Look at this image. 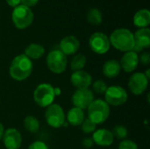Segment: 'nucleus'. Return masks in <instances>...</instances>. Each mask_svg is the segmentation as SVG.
Segmentation results:
<instances>
[{
  "label": "nucleus",
  "mask_w": 150,
  "mask_h": 149,
  "mask_svg": "<svg viewBox=\"0 0 150 149\" xmlns=\"http://www.w3.org/2000/svg\"><path fill=\"white\" fill-rule=\"evenodd\" d=\"M33 68V64L32 60L24 54H21L12 59L9 67V74L13 80L22 82L32 75Z\"/></svg>",
  "instance_id": "f257e3e1"
},
{
  "label": "nucleus",
  "mask_w": 150,
  "mask_h": 149,
  "mask_svg": "<svg viewBox=\"0 0 150 149\" xmlns=\"http://www.w3.org/2000/svg\"><path fill=\"white\" fill-rule=\"evenodd\" d=\"M110 44L120 52L132 51L134 47V33L127 28L115 29L109 37Z\"/></svg>",
  "instance_id": "f03ea898"
},
{
  "label": "nucleus",
  "mask_w": 150,
  "mask_h": 149,
  "mask_svg": "<svg viewBox=\"0 0 150 149\" xmlns=\"http://www.w3.org/2000/svg\"><path fill=\"white\" fill-rule=\"evenodd\" d=\"M88 119L97 126L105 123L110 116V105L104 99H94L87 108Z\"/></svg>",
  "instance_id": "7ed1b4c3"
},
{
  "label": "nucleus",
  "mask_w": 150,
  "mask_h": 149,
  "mask_svg": "<svg viewBox=\"0 0 150 149\" xmlns=\"http://www.w3.org/2000/svg\"><path fill=\"white\" fill-rule=\"evenodd\" d=\"M54 97V87L47 83H40L33 91V100L35 104L41 108H47L52 105Z\"/></svg>",
  "instance_id": "20e7f679"
},
{
  "label": "nucleus",
  "mask_w": 150,
  "mask_h": 149,
  "mask_svg": "<svg viewBox=\"0 0 150 149\" xmlns=\"http://www.w3.org/2000/svg\"><path fill=\"white\" fill-rule=\"evenodd\" d=\"M34 15L31 8L26 7L23 4H19L13 8L11 13V19L16 28L24 30L29 27L33 21Z\"/></svg>",
  "instance_id": "39448f33"
},
{
  "label": "nucleus",
  "mask_w": 150,
  "mask_h": 149,
  "mask_svg": "<svg viewBox=\"0 0 150 149\" xmlns=\"http://www.w3.org/2000/svg\"><path fill=\"white\" fill-rule=\"evenodd\" d=\"M46 62L47 68L56 75L62 74L68 66L67 56L60 49H54L50 51L47 55Z\"/></svg>",
  "instance_id": "423d86ee"
},
{
  "label": "nucleus",
  "mask_w": 150,
  "mask_h": 149,
  "mask_svg": "<svg viewBox=\"0 0 150 149\" xmlns=\"http://www.w3.org/2000/svg\"><path fill=\"white\" fill-rule=\"evenodd\" d=\"M45 119L49 126L57 129L65 126L66 115L60 105L53 103L46 108Z\"/></svg>",
  "instance_id": "0eeeda50"
},
{
  "label": "nucleus",
  "mask_w": 150,
  "mask_h": 149,
  "mask_svg": "<svg viewBox=\"0 0 150 149\" xmlns=\"http://www.w3.org/2000/svg\"><path fill=\"white\" fill-rule=\"evenodd\" d=\"M105 101L112 106H120L123 105L128 97L127 91L120 85H112L107 88L105 92Z\"/></svg>",
  "instance_id": "6e6552de"
},
{
  "label": "nucleus",
  "mask_w": 150,
  "mask_h": 149,
  "mask_svg": "<svg viewBox=\"0 0 150 149\" xmlns=\"http://www.w3.org/2000/svg\"><path fill=\"white\" fill-rule=\"evenodd\" d=\"M89 46L91 51L97 54H105L111 47L109 37L102 32H96L91 35Z\"/></svg>",
  "instance_id": "1a4fd4ad"
},
{
  "label": "nucleus",
  "mask_w": 150,
  "mask_h": 149,
  "mask_svg": "<svg viewBox=\"0 0 150 149\" xmlns=\"http://www.w3.org/2000/svg\"><path fill=\"white\" fill-rule=\"evenodd\" d=\"M149 80L147 76L142 72L134 73L128 81V89L130 92L135 96H140L143 94L149 86Z\"/></svg>",
  "instance_id": "9d476101"
},
{
  "label": "nucleus",
  "mask_w": 150,
  "mask_h": 149,
  "mask_svg": "<svg viewBox=\"0 0 150 149\" xmlns=\"http://www.w3.org/2000/svg\"><path fill=\"white\" fill-rule=\"evenodd\" d=\"M94 100V93L91 89L76 90L71 97L72 104L75 107L86 110Z\"/></svg>",
  "instance_id": "9b49d317"
},
{
  "label": "nucleus",
  "mask_w": 150,
  "mask_h": 149,
  "mask_svg": "<svg viewBox=\"0 0 150 149\" xmlns=\"http://www.w3.org/2000/svg\"><path fill=\"white\" fill-rule=\"evenodd\" d=\"M3 142L6 149H19L22 145V135L18 130L11 127L4 131Z\"/></svg>",
  "instance_id": "f8f14e48"
},
{
  "label": "nucleus",
  "mask_w": 150,
  "mask_h": 149,
  "mask_svg": "<svg viewBox=\"0 0 150 149\" xmlns=\"http://www.w3.org/2000/svg\"><path fill=\"white\" fill-rule=\"evenodd\" d=\"M92 82V76L91 74L83 69L74 71L70 76V83L75 88H76V90L90 89Z\"/></svg>",
  "instance_id": "ddd939ff"
},
{
  "label": "nucleus",
  "mask_w": 150,
  "mask_h": 149,
  "mask_svg": "<svg viewBox=\"0 0 150 149\" xmlns=\"http://www.w3.org/2000/svg\"><path fill=\"white\" fill-rule=\"evenodd\" d=\"M120 68L126 73H133L139 65V55L134 51L126 52L120 61Z\"/></svg>",
  "instance_id": "4468645a"
},
{
  "label": "nucleus",
  "mask_w": 150,
  "mask_h": 149,
  "mask_svg": "<svg viewBox=\"0 0 150 149\" xmlns=\"http://www.w3.org/2000/svg\"><path fill=\"white\" fill-rule=\"evenodd\" d=\"M60 50L66 55L75 54L80 48V41L74 35H68L62 39L60 42Z\"/></svg>",
  "instance_id": "2eb2a0df"
},
{
  "label": "nucleus",
  "mask_w": 150,
  "mask_h": 149,
  "mask_svg": "<svg viewBox=\"0 0 150 149\" xmlns=\"http://www.w3.org/2000/svg\"><path fill=\"white\" fill-rule=\"evenodd\" d=\"M91 139L94 144L99 147H109L114 141V137L112 133V131L105 128L96 130L92 133Z\"/></svg>",
  "instance_id": "dca6fc26"
},
{
  "label": "nucleus",
  "mask_w": 150,
  "mask_h": 149,
  "mask_svg": "<svg viewBox=\"0 0 150 149\" xmlns=\"http://www.w3.org/2000/svg\"><path fill=\"white\" fill-rule=\"evenodd\" d=\"M121 71L120 64V61L114 59H111L106 61L102 68V72L103 75L110 79L117 77Z\"/></svg>",
  "instance_id": "f3484780"
},
{
  "label": "nucleus",
  "mask_w": 150,
  "mask_h": 149,
  "mask_svg": "<svg viewBox=\"0 0 150 149\" xmlns=\"http://www.w3.org/2000/svg\"><path fill=\"white\" fill-rule=\"evenodd\" d=\"M85 119L84 112L83 110L77 108V107H72L67 113V122L72 126H79L83 123V121Z\"/></svg>",
  "instance_id": "a211bd4d"
},
{
  "label": "nucleus",
  "mask_w": 150,
  "mask_h": 149,
  "mask_svg": "<svg viewBox=\"0 0 150 149\" xmlns=\"http://www.w3.org/2000/svg\"><path fill=\"white\" fill-rule=\"evenodd\" d=\"M134 42L142 49L149 48L150 47V30L149 27L139 28L134 33Z\"/></svg>",
  "instance_id": "6ab92c4d"
},
{
  "label": "nucleus",
  "mask_w": 150,
  "mask_h": 149,
  "mask_svg": "<svg viewBox=\"0 0 150 149\" xmlns=\"http://www.w3.org/2000/svg\"><path fill=\"white\" fill-rule=\"evenodd\" d=\"M134 25L139 28H146L150 24V11L149 9H141L135 12L133 18Z\"/></svg>",
  "instance_id": "aec40b11"
},
{
  "label": "nucleus",
  "mask_w": 150,
  "mask_h": 149,
  "mask_svg": "<svg viewBox=\"0 0 150 149\" xmlns=\"http://www.w3.org/2000/svg\"><path fill=\"white\" fill-rule=\"evenodd\" d=\"M24 54L30 60H38L45 54V47L39 43H31L25 47Z\"/></svg>",
  "instance_id": "412c9836"
},
{
  "label": "nucleus",
  "mask_w": 150,
  "mask_h": 149,
  "mask_svg": "<svg viewBox=\"0 0 150 149\" xmlns=\"http://www.w3.org/2000/svg\"><path fill=\"white\" fill-rule=\"evenodd\" d=\"M25 129L31 133H36L40 130V121L37 118L32 115L26 116L23 120Z\"/></svg>",
  "instance_id": "4be33fe9"
},
{
  "label": "nucleus",
  "mask_w": 150,
  "mask_h": 149,
  "mask_svg": "<svg viewBox=\"0 0 150 149\" xmlns=\"http://www.w3.org/2000/svg\"><path fill=\"white\" fill-rule=\"evenodd\" d=\"M86 62H87V58L84 54H76L70 61V64H69L70 69L73 72L78 71V70H83L86 65Z\"/></svg>",
  "instance_id": "5701e85b"
},
{
  "label": "nucleus",
  "mask_w": 150,
  "mask_h": 149,
  "mask_svg": "<svg viewBox=\"0 0 150 149\" xmlns=\"http://www.w3.org/2000/svg\"><path fill=\"white\" fill-rule=\"evenodd\" d=\"M86 18L90 24H91L93 25H98L103 21V15H102V12L98 9L91 8L87 12Z\"/></svg>",
  "instance_id": "b1692460"
},
{
  "label": "nucleus",
  "mask_w": 150,
  "mask_h": 149,
  "mask_svg": "<svg viewBox=\"0 0 150 149\" xmlns=\"http://www.w3.org/2000/svg\"><path fill=\"white\" fill-rule=\"evenodd\" d=\"M112 133L114 138H116L120 141H123V140H126V138L127 137L128 130L123 125H117L112 128Z\"/></svg>",
  "instance_id": "393cba45"
},
{
  "label": "nucleus",
  "mask_w": 150,
  "mask_h": 149,
  "mask_svg": "<svg viewBox=\"0 0 150 149\" xmlns=\"http://www.w3.org/2000/svg\"><path fill=\"white\" fill-rule=\"evenodd\" d=\"M91 87H92V91H94L97 94H105V92L106 91L108 86L106 84V83L102 80V79H98L95 82H92L91 83Z\"/></svg>",
  "instance_id": "a878e982"
},
{
  "label": "nucleus",
  "mask_w": 150,
  "mask_h": 149,
  "mask_svg": "<svg viewBox=\"0 0 150 149\" xmlns=\"http://www.w3.org/2000/svg\"><path fill=\"white\" fill-rule=\"evenodd\" d=\"M81 129L86 134L93 133L97 130V125L87 118V119H84V120L81 124Z\"/></svg>",
  "instance_id": "bb28decb"
},
{
  "label": "nucleus",
  "mask_w": 150,
  "mask_h": 149,
  "mask_svg": "<svg viewBox=\"0 0 150 149\" xmlns=\"http://www.w3.org/2000/svg\"><path fill=\"white\" fill-rule=\"evenodd\" d=\"M118 149H139L138 145L132 140H123L120 141Z\"/></svg>",
  "instance_id": "cd10ccee"
},
{
  "label": "nucleus",
  "mask_w": 150,
  "mask_h": 149,
  "mask_svg": "<svg viewBox=\"0 0 150 149\" xmlns=\"http://www.w3.org/2000/svg\"><path fill=\"white\" fill-rule=\"evenodd\" d=\"M28 149H49L47 145L41 141H35L31 143L28 147Z\"/></svg>",
  "instance_id": "c85d7f7f"
},
{
  "label": "nucleus",
  "mask_w": 150,
  "mask_h": 149,
  "mask_svg": "<svg viewBox=\"0 0 150 149\" xmlns=\"http://www.w3.org/2000/svg\"><path fill=\"white\" fill-rule=\"evenodd\" d=\"M139 63L144 66H149L150 64V54L149 52H144L139 56Z\"/></svg>",
  "instance_id": "c756f323"
},
{
  "label": "nucleus",
  "mask_w": 150,
  "mask_h": 149,
  "mask_svg": "<svg viewBox=\"0 0 150 149\" xmlns=\"http://www.w3.org/2000/svg\"><path fill=\"white\" fill-rule=\"evenodd\" d=\"M82 144H83V147L84 148L91 149L93 147L94 142H93V141H92L91 138H89V137H88V138H85V139L83 140Z\"/></svg>",
  "instance_id": "7c9ffc66"
},
{
  "label": "nucleus",
  "mask_w": 150,
  "mask_h": 149,
  "mask_svg": "<svg viewBox=\"0 0 150 149\" xmlns=\"http://www.w3.org/2000/svg\"><path fill=\"white\" fill-rule=\"evenodd\" d=\"M39 0H20V4H23L26 7H33L38 4Z\"/></svg>",
  "instance_id": "2f4dec72"
},
{
  "label": "nucleus",
  "mask_w": 150,
  "mask_h": 149,
  "mask_svg": "<svg viewBox=\"0 0 150 149\" xmlns=\"http://www.w3.org/2000/svg\"><path fill=\"white\" fill-rule=\"evenodd\" d=\"M5 1H6L7 4L12 8H15L20 4V0H5Z\"/></svg>",
  "instance_id": "473e14b6"
},
{
  "label": "nucleus",
  "mask_w": 150,
  "mask_h": 149,
  "mask_svg": "<svg viewBox=\"0 0 150 149\" xmlns=\"http://www.w3.org/2000/svg\"><path fill=\"white\" fill-rule=\"evenodd\" d=\"M4 133V125L0 122V141H1V140H2V138H3Z\"/></svg>",
  "instance_id": "72a5a7b5"
},
{
  "label": "nucleus",
  "mask_w": 150,
  "mask_h": 149,
  "mask_svg": "<svg viewBox=\"0 0 150 149\" xmlns=\"http://www.w3.org/2000/svg\"><path fill=\"white\" fill-rule=\"evenodd\" d=\"M144 75L147 76V78H148V79H149L150 78V68H148V69L146 70V73H144Z\"/></svg>",
  "instance_id": "f704fd0d"
}]
</instances>
